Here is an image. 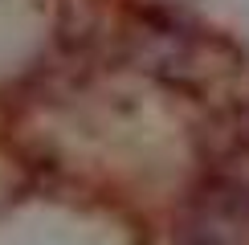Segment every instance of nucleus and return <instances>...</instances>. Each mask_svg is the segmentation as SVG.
Wrapping results in <instances>:
<instances>
[{"mask_svg":"<svg viewBox=\"0 0 249 245\" xmlns=\"http://www.w3.org/2000/svg\"><path fill=\"white\" fill-rule=\"evenodd\" d=\"M176 245H249V184L209 180L184 209Z\"/></svg>","mask_w":249,"mask_h":245,"instance_id":"nucleus-1","label":"nucleus"},{"mask_svg":"<svg viewBox=\"0 0 249 245\" xmlns=\"http://www.w3.org/2000/svg\"><path fill=\"white\" fill-rule=\"evenodd\" d=\"M209 135H213V143L225 151V156H249V102L229 106L225 115H216Z\"/></svg>","mask_w":249,"mask_h":245,"instance_id":"nucleus-2","label":"nucleus"}]
</instances>
